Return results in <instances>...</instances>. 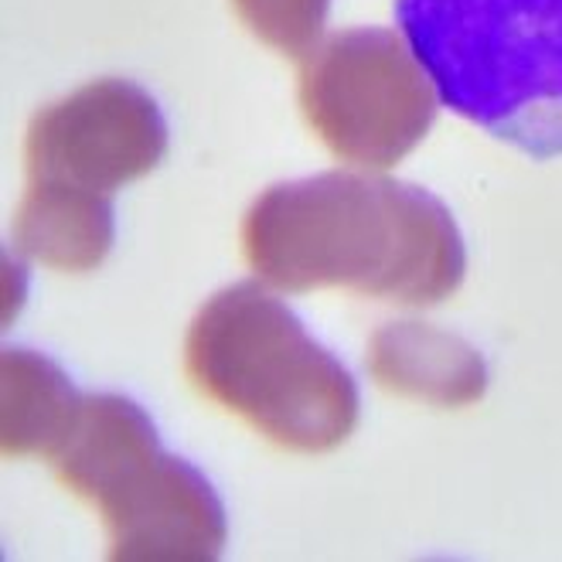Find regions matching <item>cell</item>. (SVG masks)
Instances as JSON below:
<instances>
[{
    "label": "cell",
    "mask_w": 562,
    "mask_h": 562,
    "mask_svg": "<svg viewBox=\"0 0 562 562\" xmlns=\"http://www.w3.org/2000/svg\"><path fill=\"white\" fill-rule=\"evenodd\" d=\"M372 379L406 400L429 406H471L487 389V366L477 348L434 324H385L369 341Z\"/></svg>",
    "instance_id": "52a82bcc"
},
{
    "label": "cell",
    "mask_w": 562,
    "mask_h": 562,
    "mask_svg": "<svg viewBox=\"0 0 562 562\" xmlns=\"http://www.w3.org/2000/svg\"><path fill=\"white\" fill-rule=\"evenodd\" d=\"M395 24L450 113L562 157V0H395Z\"/></svg>",
    "instance_id": "3957f363"
},
{
    "label": "cell",
    "mask_w": 562,
    "mask_h": 562,
    "mask_svg": "<svg viewBox=\"0 0 562 562\" xmlns=\"http://www.w3.org/2000/svg\"><path fill=\"white\" fill-rule=\"evenodd\" d=\"M82 395L52 358L8 348L4 351V453L52 457L72 429Z\"/></svg>",
    "instance_id": "30bf717a"
},
{
    "label": "cell",
    "mask_w": 562,
    "mask_h": 562,
    "mask_svg": "<svg viewBox=\"0 0 562 562\" xmlns=\"http://www.w3.org/2000/svg\"><path fill=\"white\" fill-rule=\"evenodd\" d=\"M252 273L286 293L345 286L429 307L464 283V236L437 194L395 178L327 171L273 184L243 222Z\"/></svg>",
    "instance_id": "6da1fadb"
},
{
    "label": "cell",
    "mask_w": 562,
    "mask_h": 562,
    "mask_svg": "<svg viewBox=\"0 0 562 562\" xmlns=\"http://www.w3.org/2000/svg\"><path fill=\"white\" fill-rule=\"evenodd\" d=\"M123 562H209L225 549V508L184 457L157 450L95 505Z\"/></svg>",
    "instance_id": "8992f818"
},
{
    "label": "cell",
    "mask_w": 562,
    "mask_h": 562,
    "mask_svg": "<svg viewBox=\"0 0 562 562\" xmlns=\"http://www.w3.org/2000/svg\"><path fill=\"white\" fill-rule=\"evenodd\" d=\"M168 150L154 95L126 79H99L45 106L27 126V175L89 191H116L150 175Z\"/></svg>",
    "instance_id": "5b68a950"
},
{
    "label": "cell",
    "mask_w": 562,
    "mask_h": 562,
    "mask_svg": "<svg viewBox=\"0 0 562 562\" xmlns=\"http://www.w3.org/2000/svg\"><path fill=\"white\" fill-rule=\"evenodd\" d=\"M233 8L262 45L301 58L321 38L330 0H233Z\"/></svg>",
    "instance_id": "8fae6325"
},
{
    "label": "cell",
    "mask_w": 562,
    "mask_h": 562,
    "mask_svg": "<svg viewBox=\"0 0 562 562\" xmlns=\"http://www.w3.org/2000/svg\"><path fill=\"white\" fill-rule=\"evenodd\" d=\"M301 110L321 144L358 168L400 164L437 120V86L389 27H348L301 65Z\"/></svg>",
    "instance_id": "277c9868"
},
{
    "label": "cell",
    "mask_w": 562,
    "mask_h": 562,
    "mask_svg": "<svg viewBox=\"0 0 562 562\" xmlns=\"http://www.w3.org/2000/svg\"><path fill=\"white\" fill-rule=\"evenodd\" d=\"M184 372L205 400L293 453H327L358 426L351 372L259 283L225 286L198 311Z\"/></svg>",
    "instance_id": "7a4b0ae2"
},
{
    "label": "cell",
    "mask_w": 562,
    "mask_h": 562,
    "mask_svg": "<svg viewBox=\"0 0 562 562\" xmlns=\"http://www.w3.org/2000/svg\"><path fill=\"white\" fill-rule=\"evenodd\" d=\"M154 450H160L154 419L126 395L95 392L82 400L72 429L48 460L65 487L95 505Z\"/></svg>",
    "instance_id": "9c48e42d"
},
{
    "label": "cell",
    "mask_w": 562,
    "mask_h": 562,
    "mask_svg": "<svg viewBox=\"0 0 562 562\" xmlns=\"http://www.w3.org/2000/svg\"><path fill=\"white\" fill-rule=\"evenodd\" d=\"M110 194L65 181L31 178L14 218V246L61 273H89L113 249Z\"/></svg>",
    "instance_id": "ba28073f"
}]
</instances>
